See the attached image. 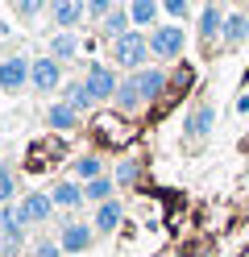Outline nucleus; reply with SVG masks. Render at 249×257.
Listing matches in <instances>:
<instances>
[{"label":"nucleus","mask_w":249,"mask_h":257,"mask_svg":"<svg viewBox=\"0 0 249 257\" xmlns=\"http://www.w3.org/2000/svg\"><path fill=\"white\" fill-rule=\"evenodd\" d=\"M33 257H62V240H38V253Z\"/></svg>","instance_id":"29"},{"label":"nucleus","mask_w":249,"mask_h":257,"mask_svg":"<svg viewBox=\"0 0 249 257\" xmlns=\"http://www.w3.org/2000/svg\"><path fill=\"white\" fill-rule=\"evenodd\" d=\"M133 83H137L145 104H154V100H162V91L171 87V75H166L162 67H141V71H133Z\"/></svg>","instance_id":"7"},{"label":"nucleus","mask_w":249,"mask_h":257,"mask_svg":"<svg viewBox=\"0 0 249 257\" xmlns=\"http://www.w3.org/2000/svg\"><path fill=\"white\" fill-rule=\"evenodd\" d=\"M245 38H249V13H228L220 46H224V50H237V46H245Z\"/></svg>","instance_id":"14"},{"label":"nucleus","mask_w":249,"mask_h":257,"mask_svg":"<svg viewBox=\"0 0 249 257\" xmlns=\"http://www.w3.org/2000/svg\"><path fill=\"white\" fill-rule=\"evenodd\" d=\"M100 25H104V34H108V42H116V38H125L129 29H133V17H129V5H125V9H112V13H108V17L100 21Z\"/></svg>","instance_id":"20"},{"label":"nucleus","mask_w":249,"mask_h":257,"mask_svg":"<svg viewBox=\"0 0 249 257\" xmlns=\"http://www.w3.org/2000/svg\"><path fill=\"white\" fill-rule=\"evenodd\" d=\"M129 17H133V29H154L158 17H162V0H129Z\"/></svg>","instance_id":"13"},{"label":"nucleus","mask_w":249,"mask_h":257,"mask_svg":"<svg viewBox=\"0 0 249 257\" xmlns=\"http://www.w3.org/2000/svg\"><path fill=\"white\" fill-rule=\"evenodd\" d=\"M21 216H25V224H46L54 216V199H50L46 191H29L21 199Z\"/></svg>","instance_id":"11"},{"label":"nucleus","mask_w":249,"mask_h":257,"mask_svg":"<svg viewBox=\"0 0 249 257\" xmlns=\"http://www.w3.org/2000/svg\"><path fill=\"white\" fill-rule=\"evenodd\" d=\"M62 100L71 104V108H79V112H92L96 108V95L88 91L83 79H66V83H62Z\"/></svg>","instance_id":"16"},{"label":"nucleus","mask_w":249,"mask_h":257,"mask_svg":"<svg viewBox=\"0 0 249 257\" xmlns=\"http://www.w3.org/2000/svg\"><path fill=\"white\" fill-rule=\"evenodd\" d=\"M50 21L58 29H79L88 21V0H50Z\"/></svg>","instance_id":"8"},{"label":"nucleus","mask_w":249,"mask_h":257,"mask_svg":"<svg viewBox=\"0 0 249 257\" xmlns=\"http://www.w3.org/2000/svg\"><path fill=\"white\" fill-rule=\"evenodd\" d=\"M224 17H228V13L216 5V0H208V5L195 13V29H199V42H204V46H212L216 38L224 34Z\"/></svg>","instance_id":"6"},{"label":"nucleus","mask_w":249,"mask_h":257,"mask_svg":"<svg viewBox=\"0 0 249 257\" xmlns=\"http://www.w3.org/2000/svg\"><path fill=\"white\" fill-rule=\"evenodd\" d=\"M13 195H17V174L9 166H0V203H9Z\"/></svg>","instance_id":"26"},{"label":"nucleus","mask_w":249,"mask_h":257,"mask_svg":"<svg viewBox=\"0 0 249 257\" xmlns=\"http://www.w3.org/2000/svg\"><path fill=\"white\" fill-rule=\"evenodd\" d=\"M62 83H66V75H62V62H58L54 54L33 58V71H29V91L50 95V91H62Z\"/></svg>","instance_id":"3"},{"label":"nucleus","mask_w":249,"mask_h":257,"mask_svg":"<svg viewBox=\"0 0 249 257\" xmlns=\"http://www.w3.org/2000/svg\"><path fill=\"white\" fill-rule=\"evenodd\" d=\"M62 253H83V249H92V240H96V224H83V220H71V224H62Z\"/></svg>","instance_id":"9"},{"label":"nucleus","mask_w":249,"mask_h":257,"mask_svg":"<svg viewBox=\"0 0 249 257\" xmlns=\"http://www.w3.org/2000/svg\"><path fill=\"white\" fill-rule=\"evenodd\" d=\"M50 54H54L58 62H71L79 54V38H75V29H58L54 38H50Z\"/></svg>","instance_id":"18"},{"label":"nucleus","mask_w":249,"mask_h":257,"mask_svg":"<svg viewBox=\"0 0 249 257\" xmlns=\"http://www.w3.org/2000/svg\"><path fill=\"white\" fill-rule=\"evenodd\" d=\"M237 112H241V116H249V95H237Z\"/></svg>","instance_id":"30"},{"label":"nucleus","mask_w":249,"mask_h":257,"mask_svg":"<svg viewBox=\"0 0 249 257\" xmlns=\"http://www.w3.org/2000/svg\"><path fill=\"white\" fill-rule=\"evenodd\" d=\"M125 220V207H121V199H108V203H100L96 207V232H116V224Z\"/></svg>","instance_id":"17"},{"label":"nucleus","mask_w":249,"mask_h":257,"mask_svg":"<svg viewBox=\"0 0 249 257\" xmlns=\"http://www.w3.org/2000/svg\"><path fill=\"white\" fill-rule=\"evenodd\" d=\"M75 179H79V183L104 179V162H100L96 154H83V158H75Z\"/></svg>","instance_id":"21"},{"label":"nucleus","mask_w":249,"mask_h":257,"mask_svg":"<svg viewBox=\"0 0 249 257\" xmlns=\"http://www.w3.org/2000/svg\"><path fill=\"white\" fill-rule=\"evenodd\" d=\"M183 46H187V34H183L179 21H166V25H154V29H149V54H154L158 62L183 58Z\"/></svg>","instance_id":"2"},{"label":"nucleus","mask_w":249,"mask_h":257,"mask_svg":"<svg viewBox=\"0 0 249 257\" xmlns=\"http://www.w3.org/2000/svg\"><path fill=\"white\" fill-rule=\"evenodd\" d=\"M112 191H116V179H92V183H83V195H88V203H108L112 199Z\"/></svg>","instance_id":"22"},{"label":"nucleus","mask_w":249,"mask_h":257,"mask_svg":"<svg viewBox=\"0 0 249 257\" xmlns=\"http://www.w3.org/2000/svg\"><path fill=\"white\" fill-rule=\"evenodd\" d=\"M9 5H13V13H17L21 21H33L38 13H46V9H50V0H9Z\"/></svg>","instance_id":"23"},{"label":"nucleus","mask_w":249,"mask_h":257,"mask_svg":"<svg viewBox=\"0 0 249 257\" xmlns=\"http://www.w3.org/2000/svg\"><path fill=\"white\" fill-rule=\"evenodd\" d=\"M212 120H216V112H212L208 104L191 108V112H187V120H183V137H187V141H199V137H208V133H212Z\"/></svg>","instance_id":"12"},{"label":"nucleus","mask_w":249,"mask_h":257,"mask_svg":"<svg viewBox=\"0 0 249 257\" xmlns=\"http://www.w3.org/2000/svg\"><path fill=\"white\" fill-rule=\"evenodd\" d=\"M83 83H88V91L96 95V104H108V100H116L121 79H116V67H108V62H92V67L83 71Z\"/></svg>","instance_id":"4"},{"label":"nucleus","mask_w":249,"mask_h":257,"mask_svg":"<svg viewBox=\"0 0 249 257\" xmlns=\"http://www.w3.org/2000/svg\"><path fill=\"white\" fill-rule=\"evenodd\" d=\"M112 9H116V0H88V17L92 21H104Z\"/></svg>","instance_id":"28"},{"label":"nucleus","mask_w":249,"mask_h":257,"mask_svg":"<svg viewBox=\"0 0 249 257\" xmlns=\"http://www.w3.org/2000/svg\"><path fill=\"white\" fill-rule=\"evenodd\" d=\"M0 154H5V141H0Z\"/></svg>","instance_id":"31"},{"label":"nucleus","mask_w":249,"mask_h":257,"mask_svg":"<svg viewBox=\"0 0 249 257\" xmlns=\"http://www.w3.org/2000/svg\"><path fill=\"white\" fill-rule=\"evenodd\" d=\"M29 71H33V58L9 54L5 62H0V91H5V95H21L29 87Z\"/></svg>","instance_id":"5"},{"label":"nucleus","mask_w":249,"mask_h":257,"mask_svg":"<svg viewBox=\"0 0 249 257\" xmlns=\"http://www.w3.org/2000/svg\"><path fill=\"white\" fill-rule=\"evenodd\" d=\"M21 245H25V232H0V253L5 257H13Z\"/></svg>","instance_id":"27"},{"label":"nucleus","mask_w":249,"mask_h":257,"mask_svg":"<svg viewBox=\"0 0 249 257\" xmlns=\"http://www.w3.org/2000/svg\"><path fill=\"white\" fill-rule=\"evenodd\" d=\"M162 13H166V17H171V21H187L191 17V0H162Z\"/></svg>","instance_id":"24"},{"label":"nucleus","mask_w":249,"mask_h":257,"mask_svg":"<svg viewBox=\"0 0 249 257\" xmlns=\"http://www.w3.org/2000/svg\"><path fill=\"white\" fill-rule=\"evenodd\" d=\"M108 50H112V62H116L121 71H129V75H133V71H141L145 62L154 58V54H149V34H145V29H129V34H125V38H116Z\"/></svg>","instance_id":"1"},{"label":"nucleus","mask_w":249,"mask_h":257,"mask_svg":"<svg viewBox=\"0 0 249 257\" xmlns=\"http://www.w3.org/2000/svg\"><path fill=\"white\" fill-rule=\"evenodd\" d=\"M191 5H195V0H191Z\"/></svg>","instance_id":"32"},{"label":"nucleus","mask_w":249,"mask_h":257,"mask_svg":"<svg viewBox=\"0 0 249 257\" xmlns=\"http://www.w3.org/2000/svg\"><path fill=\"white\" fill-rule=\"evenodd\" d=\"M116 187H129L133 179H137V162H133V158H125V162H116Z\"/></svg>","instance_id":"25"},{"label":"nucleus","mask_w":249,"mask_h":257,"mask_svg":"<svg viewBox=\"0 0 249 257\" xmlns=\"http://www.w3.org/2000/svg\"><path fill=\"white\" fill-rule=\"evenodd\" d=\"M83 120V112L79 108H71L66 100H54L46 108V128H54V133H71V128Z\"/></svg>","instance_id":"10"},{"label":"nucleus","mask_w":249,"mask_h":257,"mask_svg":"<svg viewBox=\"0 0 249 257\" xmlns=\"http://www.w3.org/2000/svg\"><path fill=\"white\" fill-rule=\"evenodd\" d=\"M116 112H137V108H145V100H141V91H137V83H133V75L129 79H121V87H116Z\"/></svg>","instance_id":"19"},{"label":"nucleus","mask_w":249,"mask_h":257,"mask_svg":"<svg viewBox=\"0 0 249 257\" xmlns=\"http://www.w3.org/2000/svg\"><path fill=\"white\" fill-rule=\"evenodd\" d=\"M50 199H54V207H79V203H88V195H83V183H75V179H62V183H54V191H50Z\"/></svg>","instance_id":"15"}]
</instances>
